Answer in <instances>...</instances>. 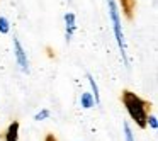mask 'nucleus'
<instances>
[{
  "label": "nucleus",
  "instance_id": "obj_6",
  "mask_svg": "<svg viewBox=\"0 0 158 141\" xmlns=\"http://www.w3.org/2000/svg\"><path fill=\"white\" fill-rule=\"evenodd\" d=\"M19 139V121H12L5 131V141H17Z\"/></svg>",
  "mask_w": 158,
  "mask_h": 141
},
{
  "label": "nucleus",
  "instance_id": "obj_1",
  "mask_svg": "<svg viewBox=\"0 0 158 141\" xmlns=\"http://www.w3.org/2000/svg\"><path fill=\"white\" fill-rule=\"evenodd\" d=\"M121 99H123V104H124V107H126L127 114L131 116V119H133L141 129H144V127L148 126L146 117H148V114H150L151 104L146 102V100H143L139 95H136V93L131 92V90H123Z\"/></svg>",
  "mask_w": 158,
  "mask_h": 141
},
{
  "label": "nucleus",
  "instance_id": "obj_4",
  "mask_svg": "<svg viewBox=\"0 0 158 141\" xmlns=\"http://www.w3.org/2000/svg\"><path fill=\"white\" fill-rule=\"evenodd\" d=\"M65 26H66V43L72 41V36L77 29V21L73 12H66L65 14Z\"/></svg>",
  "mask_w": 158,
  "mask_h": 141
},
{
  "label": "nucleus",
  "instance_id": "obj_5",
  "mask_svg": "<svg viewBox=\"0 0 158 141\" xmlns=\"http://www.w3.org/2000/svg\"><path fill=\"white\" fill-rule=\"evenodd\" d=\"M121 7H123V12L129 21H133L134 17V10H136V0H119Z\"/></svg>",
  "mask_w": 158,
  "mask_h": 141
},
{
  "label": "nucleus",
  "instance_id": "obj_9",
  "mask_svg": "<svg viewBox=\"0 0 158 141\" xmlns=\"http://www.w3.org/2000/svg\"><path fill=\"white\" fill-rule=\"evenodd\" d=\"M9 32H10V22L7 17L0 15V34H9Z\"/></svg>",
  "mask_w": 158,
  "mask_h": 141
},
{
  "label": "nucleus",
  "instance_id": "obj_10",
  "mask_svg": "<svg viewBox=\"0 0 158 141\" xmlns=\"http://www.w3.org/2000/svg\"><path fill=\"white\" fill-rule=\"evenodd\" d=\"M146 124H150V127L153 131H156L158 129V119H156V116H153V114H148V117H146Z\"/></svg>",
  "mask_w": 158,
  "mask_h": 141
},
{
  "label": "nucleus",
  "instance_id": "obj_8",
  "mask_svg": "<svg viewBox=\"0 0 158 141\" xmlns=\"http://www.w3.org/2000/svg\"><path fill=\"white\" fill-rule=\"evenodd\" d=\"M87 80H89V83H90V87H92V95H94V99H95V104H100V92H99V85H97V82L94 80V77L90 75V73H87Z\"/></svg>",
  "mask_w": 158,
  "mask_h": 141
},
{
  "label": "nucleus",
  "instance_id": "obj_12",
  "mask_svg": "<svg viewBox=\"0 0 158 141\" xmlns=\"http://www.w3.org/2000/svg\"><path fill=\"white\" fill-rule=\"evenodd\" d=\"M48 117H49V110L48 109H41L34 116V121H44V119H48Z\"/></svg>",
  "mask_w": 158,
  "mask_h": 141
},
{
  "label": "nucleus",
  "instance_id": "obj_13",
  "mask_svg": "<svg viewBox=\"0 0 158 141\" xmlns=\"http://www.w3.org/2000/svg\"><path fill=\"white\" fill-rule=\"evenodd\" d=\"M44 141H56L55 134H48V136H46V139H44Z\"/></svg>",
  "mask_w": 158,
  "mask_h": 141
},
{
  "label": "nucleus",
  "instance_id": "obj_7",
  "mask_svg": "<svg viewBox=\"0 0 158 141\" xmlns=\"http://www.w3.org/2000/svg\"><path fill=\"white\" fill-rule=\"evenodd\" d=\"M80 106L83 107V109H92L94 106H95V99H94V95L90 92H83L82 97H80Z\"/></svg>",
  "mask_w": 158,
  "mask_h": 141
},
{
  "label": "nucleus",
  "instance_id": "obj_3",
  "mask_svg": "<svg viewBox=\"0 0 158 141\" xmlns=\"http://www.w3.org/2000/svg\"><path fill=\"white\" fill-rule=\"evenodd\" d=\"M14 55H15V61H17L19 68L24 73H29V61H27V55H26L24 48H22L21 41L17 38H14Z\"/></svg>",
  "mask_w": 158,
  "mask_h": 141
},
{
  "label": "nucleus",
  "instance_id": "obj_2",
  "mask_svg": "<svg viewBox=\"0 0 158 141\" xmlns=\"http://www.w3.org/2000/svg\"><path fill=\"white\" fill-rule=\"evenodd\" d=\"M107 5H109V19H110V22H112L114 36H116L117 46H119L121 55H123L124 65H129V61H127V55H126V39H124L123 24H121V15H119V9H117L116 0H107Z\"/></svg>",
  "mask_w": 158,
  "mask_h": 141
},
{
  "label": "nucleus",
  "instance_id": "obj_11",
  "mask_svg": "<svg viewBox=\"0 0 158 141\" xmlns=\"http://www.w3.org/2000/svg\"><path fill=\"white\" fill-rule=\"evenodd\" d=\"M123 127H124V139H126V141H134V136H133V131H131L129 124L124 122Z\"/></svg>",
  "mask_w": 158,
  "mask_h": 141
}]
</instances>
